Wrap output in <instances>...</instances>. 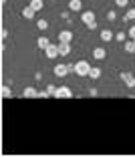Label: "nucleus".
<instances>
[{"instance_id":"obj_6","label":"nucleus","mask_w":135,"mask_h":157,"mask_svg":"<svg viewBox=\"0 0 135 157\" xmlns=\"http://www.w3.org/2000/svg\"><path fill=\"white\" fill-rule=\"evenodd\" d=\"M38 93H40V91H37L34 87H24L22 99H37V97H38Z\"/></svg>"},{"instance_id":"obj_2","label":"nucleus","mask_w":135,"mask_h":157,"mask_svg":"<svg viewBox=\"0 0 135 157\" xmlns=\"http://www.w3.org/2000/svg\"><path fill=\"white\" fill-rule=\"evenodd\" d=\"M44 55H47V59H56V56H61V52H59V42L56 44H48L47 51H44Z\"/></svg>"},{"instance_id":"obj_8","label":"nucleus","mask_w":135,"mask_h":157,"mask_svg":"<svg viewBox=\"0 0 135 157\" xmlns=\"http://www.w3.org/2000/svg\"><path fill=\"white\" fill-rule=\"evenodd\" d=\"M34 14H37V10H34L30 4L22 8V16H24V20H33V18H34Z\"/></svg>"},{"instance_id":"obj_23","label":"nucleus","mask_w":135,"mask_h":157,"mask_svg":"<svg viewBox=\"0 0 135 157\" xmlns=\"http://www.w3.org/2000/svg\"><path fill=\"white\" fill-rule=\"evenodd\" d=\"M115 4L119 6V8H125V6L129 4V0H115Z\"/></svg>"},{"instance_id":"obj_22","label":"nucleus","mask_w":135,"mask_h":157,"mask_svg":"<svg viewBox=\"0 0 135 157\" xmlns=\"http://www.w3.org/2000/svg\"><path fill=\"white\" fill-rule=\"evenodd\" d=\"M56 89H59V87H55V85H48V87H47V93L51 95V97H56Z\"/></svg>"},{"instance_id":"obj_3","label":"nucleus","mask_w":135,"mask_h":157,"mask_svg":"<svg viewBox=\"0 0 135 157\" xmlns=\"http://www.w3.org/2000/svg\"><path fill=\"white\" fill-rule=\"evenodd\" d=\"M121 81L125 83V87L127 89H135V77H133V73H121Z\"/></svg>"},{"instance_id":"obj_13","label":"nucleus","mask_w":135,"mask_h":157,"mask_svg":"<svg viewBox=\"0 0 135 157\" xmlns=\"http://www.w3.org/2000/svg\"><path fill=\"white\" fill-rule=\"evenodd\" d=\"M48 44H51V40H48L47 36H38V38H37V46L40 48V51H47Z\"/></svg>"},{"instance_id":"obj_20","label":"nucleus","mask_w":135,"mask_h":157,"mask_svg":"<svg viewBox=\"0 0 135 157\" xmlns=\"http://www.w3.org/2000/svg\"><path fill=\"white\" fill-rule=\"evenodd\" d=\"M37 26H38V30H47V28H48V22H47L44 18H40V20L37 22Z\"/></svg>"},{"instance_id":"obj_10","label":"nucleus","mask_w":135,"mask_h":157,"mask_svg":"<svg viewBox=\"0 0 135 157\" xmlns=\"http://www.w3.org/2000/svg\"><path fill=\"white\" fill-rule=\"evenodd\" d=\"M59 52H61V56H69L71 55V42H61L59 40Z\"/></svg>"},{"instance_id":"obj_27","label":"nucleus","mask_w":135,"mask_h":157,"mask_svg":"<svg viewBox=\"0 0 135 157\" xmlns=\"http://www.w3.org/2000/svg\"><path fill=\"white\" fill-rule=\"evenodd\" d=\"M89 95H91V97H97L99 91H97V89H91V91H89Z\"/></svg>"},{"instance_id":"obj_5","label":"nucleus","mask_w":135,"mask_h":157,"mask_svg":"<svg viewBox=\"0 0 135 157\" xmlns=\"http://www.w3.org/2000/svg\"><path fill=\"white\" fill-rule=\"evenodd\" d=\"M81 20H83L85 26L91 24V22H95V12L93 10H85V12H81Z\"/></svg>"},{"instance_id":"obj_30","label":"nucleus","mask_w":135,"mask_h":157,"mask_svg":"<svg viewBox=\"0 0 135 157\" xmlns=\"http://www.w3.org/2000/svg\"><path fill=\"white\" fill-rule=\"evenodd\" d=\"M133 40H135V38H133Z\"/></svg>"},{"instance_id":"obj_29","label":"nucleus","mask_w":135,"mask_h":157,"mask_svg":"<svg viewBox=\"0 0 135 157\" xmlns=\"http://www.w3.org/2000/svg\"><path fill=\"white\" fill-rule=\"evenodd\" d=\"M67 67H69V73H75V65H73V63H69Z\"/></svg>"},{"instance_id":"obj_25","label":"nucleus","mask_w":135,"mask_h":157,"mask_svg":"<svg viewBox=\"0 0 135 157\" xmlns=\"http://www.w3.org/2000/svg\"><path fill=\"white\" fill-rule=\"evenodd\" d=\"M127 34H129V38H135V24L129 28V33H127Z\"/></svg>"},{"instance_id":"obj_15","label":"nucleus","mask_w":135,"mask_h":157,"mask_svg":"<svg viewBox=\"0 0 135 157\" xmlns=\"http://www.w3.org/2000/svg\"><path fill=\"white\" fill-rule=\"evenodd\" d=\"M123 48H125L127 52H135V40H133V38L125 40V42H123Z\"/></svg>"},{"instance_id":"obj_21","label":"nucleus","mask_w":135,"mask_h":157,"mask_svg":"<svg viewBox=\"0 0 135 157\" xmlns=\"http://www.w3.org/2000/svg\"><path fill=\"white\" fill-rule=\"evenodd\" d=\"M127 36H129L127 33H117V34H115V40H119V42H125V40H127Z\"/></svg>"},{"instance_id":"obj_9","label":"nucleus","mask_w":135,"mask_h":157,"mask_svg":"<svg viewBox=\"0 0 135 157\" xmlns=\"http://www.w3.org/2000/svg\"><path fill=\"white\" fill-rule=\"evenodd\" d=\"M93 59H97V60H105L107 59V51L103 48V46H97L93 51Z\"/></svg>"},{"instance_id":"obj_14","label":"nucleus","mask_w":135,"mask_h":157,"mask_svg":"<svg viewBox=\"0 0 135 157\" xmlns=\"http://www.w3.org/2000/svg\"><path fill=\"white\" fill-rule=\"evenodd\" d=\"M113 38H115V34L109 30V28H105V30H101V40H105V42H111Z\"/></svg>"},{"instance_id":"obj_12","label":"nucleus","mask_w":135,"mask_h":157,"mask_svg":"<svg viewBox=\"0 0 135 157\" xmlns=\"http://www.w3.org/2000/svg\"><path fill=\"white\" fill-rule=\"evenodd\" d=\"M59 40L61 42H71L73 40V33H71V30H61V33H59Z\"/></svg>"},{"instance_id":"obj_4","label":"nucleus","mask_w":135,"mask_h":157,"mask_svg":"<svg viewBox=\"0 0 135 157\" xmlns=\"http://www.w3.org/2000/svg\"><path fill=\"white\" fill-rule=\"evenodd\" d=\"M73 97V91H71V87H59L56 89V99H71Z\"/></svg>"},{"instance_id":"obj_7","label":"nucleus","mask_w":135,"mask_h":157,"mask_svg":"<svg viewBox=\"0 0 135 157\" xmlns=\"http://www.w3.org/2000/svg\"><path fill=\"white\" fill-rule=\"evenodd\" d=\"M52 73H55L59 78H63V77H67V75H69V67H67V65H56Z\"/></svg>"},{"instance_id":"obj_24","label":"nucleus","mask_w":135,"mask_h":157,"mask_svg":"<svg viewBox=\"0 0 135 157\" xmlns=\"http://www.w3.org/2000/svg\"><path fill=\"white\" fill-rule=\"evenodd\" d=\"M115 18H117V12H115V10H109V12H107V20H111V22H113Z\"/></svg>"},{"instance_id":"obj_19","label":"nucleus","mask_w":135,"mask_h":157,"mask_svg":"<svg viewBox=\"0 0 135 157\" xmlns=\"http://www.w3.org/2000/svg\"><path fill=\"white\" fill-rule=\"evenodd\" d=\"M0 93H2V99H10V97H12V91H10V87H8V85H4Z\"/></svg>"},{"instance_id":"obj_11","label":"nucleus","mask_w":135,"mask_h":157,"mask_svg":"<svg viewBox=\"0 0 135 157\" xmlns=\"http://www.w3.org/2000/svg\"><path fill=\"white\" fill-rule=\"evenodd\" d=\"M83 8V0H69V10L71 12H81Z\"/></svg>"},{"instance_id":"obj_16","label":"nucleus","mask_w":135,"mask_h":157,"mask_svg":"<svg viewBox=\"0 0 135 157\" xmlns=\"http://www.w3.org/2000/svg\"><path fill=\"white\" fill-rule=\"evenodd\" d=\"M30 6H33V8L38 12V10L44 8V0H30Z\"/></svg>"},{"instance_id":"obj_28","label":"nucleus","mask_w":135,"mask_h":157,"mask_svg":"<svg viewBox=\"0 0 135 157\" xmlns=\"http://www.w3.org/2000/svg\"><path fill=\"white\" fill-rule=\"evenodd\" d=\"M87 28H89V30H95V28H97V22H91V24H87Z\"/></svg>"},{"instance_id":"obj_26","label":"nucleus","mask_w":135,"mask_h":157,"mask_svg":"<svg viewBox=\"0 0 135 157\" xmlns=\"http://www.w3.org/2000/svg\"><path fill=\"white\" fill-rule=\"evenodd\" d=\"M44 97H51V95H48L47 91H40V93H38V99H44Z\"/></svg>"},{"instance_id":"obj_17","label":"nucleus","mask_w":135,"mask_h":157,"mask_svg":"<svg viewBox=\"0 0 135 157\" xmlns=\"http://www.w3.org/2000/svg\"><path fill=\"white\" fill-rule=\"evenodd\" d=\"M101 77V69L99 67H91V71H89V78H99Z\"/></svg>"},{"instance_id":"obj_1","label":"nucleus","mask_w":135,"mask_h":157,"mask_svg":"<svg viewBox=\"0 0 135 157\" xmlns=\"http://www.w3.org/2000/svg\"><path fill=\"white\" fill-rule=\"evenodd\" d=\"M89 71H91L89 60H77V63H75V75H79V77H89Z\"/></svg>"},{"instance_id":"obj_18","label":"nucleus","mask_w":135,"mask_h":157,"mask_svg":"<svg viewBox=\"0 0 135 157\" xmlns=\"http://www.w3.org/2000/svg\"><path fill=\"white\" fill-rule=\"evenodd\" d=\"M129 20H135V8H129L123 16V22H129Z\"/></svg>"}]
</instances>
